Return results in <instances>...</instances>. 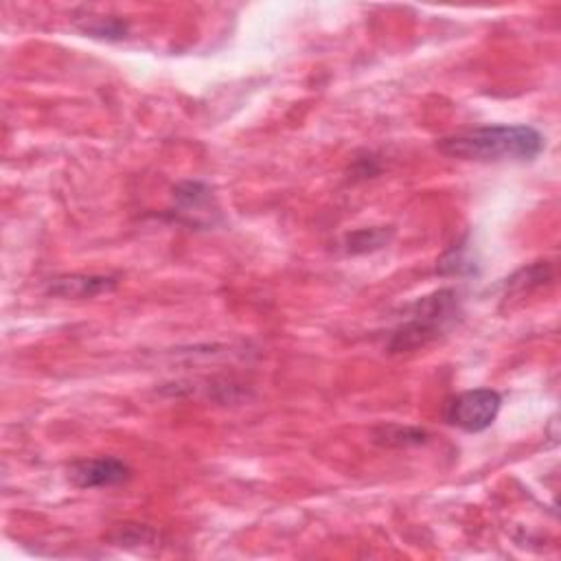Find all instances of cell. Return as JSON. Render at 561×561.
<instances>
[{"instance_id":"cell-1","label":"cell","mask_w":561,"mask_h":561,"mask_svg":"<svg viewBox=\"0 0 561 561\" xmlns=\"http://www.w3.org/2000/svg\"><path fill=\"white\" fill-rule=\"evenodd\" d=\"M445 156L476 162L533 160L543 149V136L528 125H482L438 140Z\"/></svg>"},{"instance_id":"cell-2","label":"cell","mask_w":561,"mask_h":561,"mask_svg":"<svg viewBox=\"0 0 561 561\" xmlns=\"http://www.w3.org/2000/svg\"><path fill=\"white\" fill-rule=\"evenodd\" d=\"M458 316V296L454 289L434 291L412 305L410 318L392 333L388 348L392 353L425 346L454 324Z\"/></svg>"},{"instance_id":"cell-3","label":"cell","mask_w":561,"mask_h":561,"mask_svg":"<svg viewBox=\"0 0 561 561\" xmlns=\"http://www.w3.org/2000/svg\"><path fill=\"white\" fill-rule=\"evenodd\" d=\"M500 405H502V399L495 390L473 388L447 399L443 408V416L449 425L460 427L465 432H482L495 421Z\"/></svg>"},{"instance_id":"cell-4","label":"cell","mask_w":561,"mask_h":561,"mask_svg":"<svg viewBox=\"0 0 561 561\" xmlns=\"http://www.w3.org/2000/svg\"><path fill=\"white\" fill-rule=\"evenodd\" d=\"M129 478V467L112 456L77 460L68 467V480L79 489L114 486Z\"/></svg>"},{"instance_id":"cell-5","label":"cell","mask_w":561,"mask_h":561,"mask_svg":"<svg viewBox=\"0 0 561 561\" xmlns=\"http://www.w3.org/2000/svg\"><path fill=\"white\" fill-rule=\"evenodd\" d=\"M116 280L112 276H96V274H70L57 276L46 285V294L57 298H92L103 291H112Z\"/></svg>"},{"instance_id":"cell-6","label":"cell","mask_w":561,"mask_h":561,"mask_svg":"<svg viewBox=\"0 0 561 561\" xmlns=\"http://www.w3.org/2000/svg\"><path fill=\"white\" fill-rule=\"evenodd\" d=\"M427 432L421 427H401V425H386L375 434V443L388 447H408L425 443Z\"/></svg>"},{"instance_id":"cell-7","label":"cell","mask_w":561,"mask_h":561,"mask_svg":"<svg viewBox=\"0 0 561 561\" xmlns=\"http://www.w3.org/2000/svg\"><path fill=\"white\" fill-rule=\"evenodd\" d=\"M388 241V232L381 228H364L346 237V250L357 254V252H370L381 248Z\"/></svg>"}]
</instances>
